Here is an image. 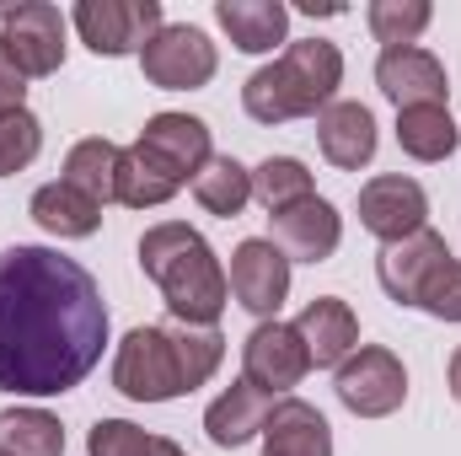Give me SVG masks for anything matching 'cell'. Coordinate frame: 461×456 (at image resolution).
I'll return each mask as SVG.
<instances>
[{"mask_svg": "<svg viewBox=\"0 0 461 456\" xmlns=\"http://www.w3.org/2000/svg\"><path fill=\"white\" fill-rule=\"evenodd\" d=\"M375 87H381L386 103H397V114H402V108H446V97H451L446 65H440L429 49H419V43H408V49H381V59H375Z\"/></svg>", "mask_w": 461, "mask_h": 456, "instance_id": "cell-10", "label": "cell"}, {"mask_svg": "<svg viewBox=\"0 0 461 456\" xmlns=\"http://www.w3.org/2000/svg\"><path fill=\"white\" fill-rule=\"evenodd\" d=\"M419 312H429L440 323H461V263L456 258L429 274V285L419 290Z\"/></svg>", "mask_w": 461, "mask_h": 456, "instance_id": "cell-32", "label": "cell"}, {"mask_svg": "<svg viewBox=\"0 0 461 456\" xmlns=\"http://www.w3.org/2000/svg\"><path fill=\"white\" fill-rule=\"evenodd\" d=\"M108 343V306L92 269L54 247L0 252V392L59 397L81 387Z\"/></svg>", "mask_w": 461, "mask_h": 456, "instance_id": "cell-1", "label": "cell"}, {"mask_svg": "<svg viewBox=\"0 0 461 456\" xmlns=\"http://www.w3.org/2000/svg\"><path fill=\"white\" fill-rule=\"evenodd\" d=\"M230 296H236L252 317L274 323V312H279L285 296H290V258H285L268 236H247V242L230 252Z\"/></svg>", "mask_w": 461, "mask_h": 456, "instance_id": "cell-11", "label": "cell"}, {"mask_svg": "<svg viewBox=\"0 0 461 456\" xmlns=\"http://www.w3.org/2000/svg\"><path fill=\"white\" fill-rule=\"evenodd\" d=\"M215 22L241 54H268L290 32V11L279 0H215Z\"/></svg>", "mask_w": 461, "mask_h": 456, "instance_id": "cell-20", "label": "cell"}, {"mask_svg": "<svg viewBox=\"0 0 461 456\" xmlns=\"http://www.w3.org/2000/svg\"><path fill=\"white\" fill-rule=\"evenodd\" d=\"M38 150H43V123L27 108L0 118V178H16L22 167H32Z\"/></svg>", "mask_w": 461, "mask_h": 456, "instance_id": "cell-30", "label": "cell"}, {"mask_svg": "<svg viewBox=\"0 0 461 456\" xmlns=\"http://www.w3.org/2000/svg\"><path fill=\"white\" fill-rule=\"evenodd\" d=\"M306 370H312V354H306V343L295 333V323H258L247 333V343H241V376L258 392H268V397L301 387Z\"/></svg>", "mask_w": 461, "mask_h": 456, "instance_id": "cell-9", "label": "cell"}, {"mask_svg": "<svg viewBox=\"0 0 461 456\" xmlns=\"http://www.w3.org/2000/svg\"><path fill=\"white\" fill-rule=\"evenodd\" d=\"M194 199H199L210 215L236 221V215L252 205V172H247L236 156H210V161L199 167V178H194Z\"/></svg>", "mask_w": 461, "mask_h": 456, "instance_id": "cell-24", "label": "cell"}, {"mask_svg": "<svg viewBox=\"0 0 461 456\" xmlns=\"http://www.w3.org/2000/svg\"><path fill=\"white\" fill-rule=\"evenodd\" d=\"M113 387L129 403H172L188 387V370H183V354L167 323H145V328H129L123 343L113 354Z\"/></svg>", "mask_w": 461, "mask_h": 456, "instance_id": "cell-4", "label": "cell"}, {"mask_svg": "<svg viewBox=\"0 0 461 456\" xmlns=\"http://www.w3.org/2000/svg\"><path fill=\"white\" fill-rule=\"evenodd\" d=\"M344 87V54L328 38L290 43L274 65L252 70L241 87V108L258 123H290V118H322Z\"/></svg>", "mask_w": 461, "mask_h": 456, "instance_id": "cell-3", "label": "cell"}, {"mask_svg": "<svg viewBox=\"0 0 461 456\" xmlns=\"http://www.w3.org/2000/svg\"><path fill=\"white\" fill-rule=\"evenodd\" d=\"M0 456H65V430L43 408H5L0 414Z\"/></svg>", "mask_w": 461, "mask_h": 456, "instance_id": "cell-26", "label": "cell"}, {"mask_svg": "<svg viewBox=\"0 0 461 456\" xmlns=\"http://www.w3.org/2000/svg\"><path fill=\"white\" fill-rule=\"evenodd\" d=\"M156 435H145L129 419H97L86 435V456H150Z\"/></svg>", "mask_w": 461, "mask_h": 456, "instance_id": "cell-31", "label": "cell"}, {"mask_svg": "<svg viewBox=\"0 0 461 456\" xmlns=\"http://www.w3.org/2000/svg\"><path fill=\"white\" fill-rule=\"evenodd\" d=\"M451 397L461 403V349L451 354Z\"/></svg>", "mask_w": 461, "mask_h": 456, "instance_id": "cell-35", "label": "cell"}, {"mask_svg": "<svg viewBox=\"0 0 461 456\" xmlns=\"http://www.w3.org/2000/svg\"><path fill=\"white\" fill-rule=\"evenodd\" d=\"M317 145L339 172H359L375 161V114L365 103H333L317 118Z\"/></svg>", "mask_w": 461, "mask_h": 456, "instance_id": "cell-18", "label": "cell"}, {"mask_svg": "<svg viewBox=\"0 0 461 456\" xmlns=\"http://www.w3.org/2000/svg\"><path fill=\"white\" fill-rule=\"evenodd\" d=\"M150 456H188L177 441H167V435H156V446H150Z\"/></svg>", "mask_w": 461, "mask_h": 456, "instance_id": "cell-34", "label": "cell"}, {"mask_svg": "<svg viewBox=\"0 0 461 456\" xmlns=\"http://www.w3.org/2000/svg\"><path fill=\"white\" fill-rule=\"evenodd\" d=\"M140 269L145 279L161 290V301L172 306L177 323L194 328H215L230 301V279L215 258V247L183 221H161L140 236Z\"/></svg>", "mask_w": 461, "mask_h": 456, "instance_id": "cell-2", "label": "cell"}, {"mask_svg": "<svg viewBox=\"0 0 461 456\" xmlns=\"http://www.w3.org/2000/svg\"><path fill=\"white\" fill-rule=\"evenodd\" d=\"M177 178L134 140V145H123V156H118V205H129V210H161L167 199H177Z\"/></svg>", "mask_w": 461, "mask_h": 456, "instance_id": "cell-22", "label": "cell"}, {"mask_svg": "<svg viewBox=\"0 0 461 456\" xmlns=\"http://www.w3.org/2000/svg\"><path fill=\"white\" fill-rule=\"evenodd\" d=\"M70 22H76V32H81V43L92 49V54H140L167 22H161V0H81L76 11H70Z\"/></svg>", "mask_w": 461, "mask_h": 456, "instance_id": "cell-7", "label": "cell"}, {"mask_svg": "<svg viewBox=\"0 0 461 456\" xmlns=\"http://www.w3.org/2000/svg\"><path fill=\"white\" fill-rule=\"evenodd\" d=\"M118 156H123V150H118L113 140H103V134L76 140L70 156H65V183L81 188V194L97 199V205H113L118 199Z\"/></svg>", "mask_w": 461, "mask_h": 456, "instance_id": "cell-23", "label": "cell"}, {"mask_svg": "<svg viewBox=\"0 0 461 456\" xmlns=\"http://www.w3.org/2000/svg\"><path fill=\"white\" fill-rule=\"evenodd\" d=\"M424 215H429V194L413 178H402V172L370 178L359 188V226L370 231V236H381L386 247L402 242V236H413V231H424Z\"/></svg>", "mask_w": 461, "mask_h": 456, "instance_id": "cell-12", "label": "cell"}, {"mask_svg": "<svg viewBox=\"0 0 461 456\" xmlns=\"http://www.w3.org/2000/svg\"><path fill=\"white\" fill-rule=\"evenodd\" d=\"M140 145L177 178V183H194L199 178V167L215 156L210 150V123L194 114H156L145 118V129H140Z\"/></svg>", "mask_w": 461, "mask_h": 456, "instance_id": "cell-15", "label": "cell"}, {"mask_svg": "<svg viewBox=\"0 0 461 456\" xmlns=\"http://www.w3.org/2000/svg\"><path fill=\"white\" fill-rule=\"evenodd\" d=\"M440 263H451V247H446L440 231L424 226V231H413V236H402V242H392V247H381L375 279H381V290H386L397 306H419V290L429 285V274H435Z\"/></svg>", "mask_w": 461, "mask_h": 456, "instance_id": "cell-14", "label": "cell"}, {"mask_svg": "<svg viewBox=\"0 0 461 456\" xmlns=\"http://www.w3.org/2000/svg\"><path fill=\"white\" fill-rule=\"evenodd\" d=\"M32 221L49 231V236H59V242H81V236H97L103 231V205L86 199L81 188H70L59 178V183H43L32 194Z\"/></svg>", "mask_w": 461, "mask_h": 456, "instance_id": "cell-21", "label": "cell"}, {"mask_svg": "<svg viewBox=\"0 0 461 456\" xmlns=\"http://www.w3.org/2000/svg\"><path fill=\"white\" fill-rule=\"evenodd\" d=\"M456 140H461V129L451 123L446 108H402L397 114V145L413 161H446L456 150Z\"/></svg>", "mask_w": 461, "mask_h": 456, "instance_id": "cell-25", "label": "cell"}, {"mask_svg": "<svg viewBox=\"0 0 461 456\" xmlns=\"http://www.w3.org/2000/svg\"><path fill=\"white\" fill-rule=\"evenodd\" d=\"M333 392H339V403H344L348 414H359V419H386V414H397L402 397H408V370H402V360H397L392 349L365 343V349H354L344 365H339Z\"/></svg>", "mask_w": 461, "mask_h": 456, "instance_id": "cell-6", "label": "cell"}, {"mask_svg": "<svg viewBox=\"0 0 461 456\" xmlns=\"http://www.w3.org/2000/svg\"><path fill=\"white\" fill-rule=\"evenodd\" d=\"M172 328V339H177V354H183V370H188V387H204L215 370H221V360H226V339H221V328H194V323H167Z\"/></svg>", "mask_w": 461, "mask_h": 456, "instance_id": "cell-29", "label": "cell"}, {"mask_svg": "<svg viewBox=\"0 0 461 456\" xmlns=\"http://www.w3.org/2000/svg\"><path fill=\"white\" fill-rule=\"evenodd\" d=\"M215 65H221V54H215L210 32H204V27H188V22H177V27L167 22V27L140 49V70H145V81L161 87V92L210 87V81H215Z\"/></svg>", "mask_w": 461, "mask_h": 456, "instance_id": "cell-5", "label": "cell"}, {"mask_svg": "<svg viewBox=\"0 0 461 456\" xmlns=\"http://www.w3.org/2000/svg\"><path fill=\"white\" fill-rule=\"evenodd\" d=\"M295 333L306 343V354H312V365H344L348 354L359 349V317H354V306L339 301V296H317V301H306V312L295 317Z\"/></svg>", "mask_w": 461, "mask_h": 456, "instance_id": "cell-16", "label": "cell"}, {"mask_svg": "<svg viewBox=\"0 0 461 456\" xmlns=\"http://www.w3.org/2000/svg\"><path fill=\"white\" fill-rule=\"evenodd\" d=\"M0 49L22 76H54L65 65V16L49 0L0 11Z\"/></svg>", "mask_w": 461, "mask_h": 456, "instance_id": "cell-8", "label": "cell"}, {"mask_svg": "<svg viewBox=\"0 0 461 456\" xmlns=\"http://www.w3.org/2000/svg\"><path fill=\"white\" fill-rule=\"evenodd\" d=\"M22 97H27V76L5 59V49H0V118L5 114H22Z\"/></svg>", "mask_w": 461, "mask_h": 456, "instance_id": "cell-33", "label": "cell"}, {"mask_svg": "<svg viewBox=\"0 0 461 456\" xmlns=\"http://www.w3.org/2000/svg\"><path fill=\"white\" fill-rule=\"evenodd\" d=\"M252 199H258L268 215H279V210L312 199V172H306V161H295V156H268L263 167H252Z\"/></svg>", "mask_w": 461, "mask_h": 456, "instance_id": "cell-27", "label": "cell"}, {"mask_svg": "<svg viewBox=\"0 0 461 456\" xmlns=\"http://www.w3.org/2000/svg\"><path fill=\"white\" fill-rule=\"evenodd\" d=\"M429 16H435L429 0H370V11H365L375 43H386V49H408L429 27Z\"/></svg>", "mask_w": 461, "mask_h": 456, "instance_id": "cell-28", "label": "cell"}, {"mask_svg": "<svg viewBox=\"0 0 461 456\" xmlns=\"http://www.w3.org/2000/svg\"><path fill=\"white\" fill-rule=\"evenodd\" d=\"M268 226H274L268 242L290 263H328L339 252V242H344V215L328 199H317V194L290 205V210H279V215H268Z\"/></svg>", "mask_w": 461, "mask_h": 456, "instance_id": "cell-13", "label": "cell"}, {"mask_svg": "<svg viewBox=\"0 0 461 456\" xmlns=\"http://www.w3.org/2000/svg\"><path fill=\"white\" fill-rule=\"evenodd\" d=\"M268 414H274V397L268 392H258L247 376L241 381H230L226 392L204 408V435L215 441V446H226L236 451L241 441H252V435H263V424H268Z\"/></svg>", "mask_w": 461, "mask_h": 456, "instance_id": "cell-19", "label": "cell"}, {"mask_svg": "<svg viewBox=\"0 0 461 456\" xmlns=\"http://www.w3.org/2000/svg\"><path fill=\"white\" fill-rule=\"evenodd\" d=\"M263 456H333V430L306 397H279L263 424Z\"/></svg>", "mask_w": 461, "mask_h": 456, "instance_id": "cell-17", "label": "cell"}]
</instances>
